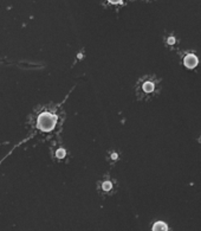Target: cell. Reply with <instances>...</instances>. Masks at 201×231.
<instances>
[{"label":"cell","mask_w":201,"mask_h":231,"mask_svg":"<svg viewBox=\"0 0 201 231\" xmlns=\"http://www.w3.org/2000/svg\"><path fill=\"white\" fill-rule=\"evenodd\" d=\"M153 230L156 231V230H168V226L166 223H163V222H156L154 224V226H153Z\"/></svg>","instance_id":"3"},{"label":"cell","mask_w":201,"mask_h":231,"mask_svg":"<svg viewBox=\"0 0 201 231\" xmlns=\"http://www.w3.org/2000/svg\"><path fill=\"white\" fill-rule=\"evenodd\" d=\"M111 187H113V184H111L110 181H104L103 185H102V189H103L104 191H109Z\"/></svg>","instance_id":"6"},{"label":"cell","mask_w":201,"mask_h":231,"mask_svg":"<svg viewBox=\"0 0 201 231\" xmlns=\"http://www.w3.org/2000/svg\"><path fill=\"white\" fill-rule=\"evenodd\" d=\"M174 43H175V38H174V37H170V38L168 39V44H170V45H172V44H174Z\"/></svg>","instance_id":"8"},{"label":"cell","mask_w":201,"mask_h":231,"mask_svg":"<svg viewBox=\"0 0 201 231\" xmlns=\"http://www.w3.org/2000/svg\"><path fill=\"white\" fill-rule=\"evenodd\" d=\"M110 4H120V2H122V0H108Z\"/></svg>","instance_id":"7"},{"label":"cell","mask_w":201,"mask_h":231,"mask_svg":"<svg viewBox=\"0 0 201 231\" xmlns=\"http://www.w3.org/2000/svg\"><path fill=\"white\" fill-rule=\"evenodd\" d=\"M183 63H185V65L187 66V68L193 69V68H195V66L198 65V58H196L195 55H188V56H186Z\"/></svg>","instance_id":"2"},{"label":"cell","mask_w":201,"mask_h":231,"mask_svg":"<svg viewBox=\"0 0 201 231\" xmlns=\"http://www.w3.org/2000/svg\"><path fill=\"white\" fill-rule=\"evenodd\" d=\"M65 154H66V152H65V149H63V148L58 149L57 153H56V155H57V158L58 159H63L64 157H65Z\"/></svg>","instance_id":"5"},{"label":"cell","mask_w":201,"mask_h":231,"mask_svg":"<svg viewBox=\"0 0 201 231\" xmlns=\"http://www.w3.org/2000/svg\"><path fill=\"white\" fill-rule=\"evenodd\" d=\"M57 120H58V118L56 115H53V114H51V113H41L38 116V119H37V128L39 131H41V132H51V131H53V128L56 127Z\"/></svg>","instance_id":"1"},{"label":"cell","mask_w":201,"mask_h":231,"mask_svg":"<svg viewBox=\"0 0 201 231\" xmlns=\"http://www.w3.org/2000/svg\"><path fill=\"white\" fill-rule=\"evenodd\" d=\"M143 90L146 92H152L154 90V84H153L152 82H146V83L143 84Z\"/></svg>","instance_id":"4"}]
</instances>
